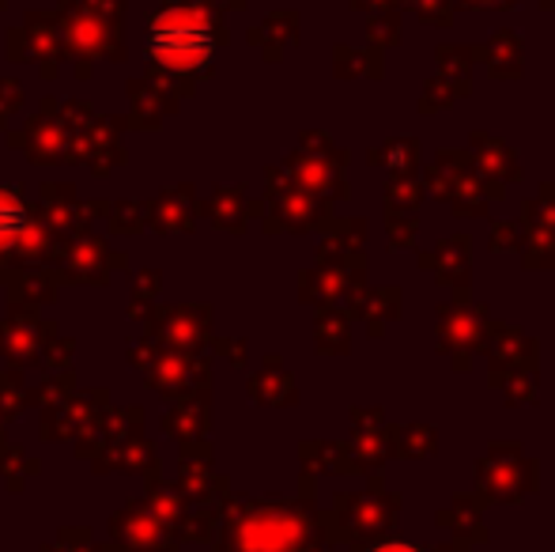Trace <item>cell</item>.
Instances as JSON below:
<instances>
[{"label": "cell", "instance_id": "obj_1", "mask_svg": "<svg viewBox=\"0 0 555 552\" xmlns=\"http://www.w3.org/2000/svg\"><path fill=\"white\" fill-rule=\"evenodd\" d=\"M152 53L170 68H197L212 53V30L190 12L163 15L152 27Z\"/></svg>", "mask_w": 555, "mask_h": 552}, {"label": "cell", "instance_id": "obj_2", "mask_svg": "<svg viewBox=\"0 0 555 552\" xmlns=\"http://www.w3.org/2000/svg\"><path fill=\"white\" fill-rule=\"evenodd\" d=\"M23 228H27V208L12 197H0V246L12 243Z\"/></svg>", "mask_w": 555, "mask_h": 552}, {"label": "cell", "instance_id": "obj_3", "mask_svg": "<svg viewBox=\"0 0 555 552\" xmlns=\"http://www.w3.org/2000/svg\"><path fill=\"white\" fill-rule=\"evenodd\" d=\"M374 552H427V549H416V545H401V541H393V545H382Z\"/></svg>", "mask_w": 555, "mask_h": 552}]
</instances>
